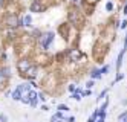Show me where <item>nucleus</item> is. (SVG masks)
<instances>
[{
	"label": "nucleus",
	"instance_id": "nucleus-1",
	"mask_svg": "<svg viewBox=\"0 0 127 122\" xmlns=\"http://www.w3.org/2000/svg\"><path fill=\"white\" fill-rule=\"evenodd\" d=\"M52 41H54V32H52V31L41 34V37H40V44H41L43 50H48L49 46L52 44Z\"/></svg>",
	"mask_w": 127,
	"mask_h": 122
},
{
	"label": "nucleus",
	"instance_id": "nucleus-2",
	"mask_svg": "<svg viewBox=\"0 0 127 122\" xmlns=\"http://www.w3.org/2000/svg\"><path fill=\"white\" fill-rule=\"evenodd\" d=\"M31 66H32V63H31L29 58H22V60L19 61V64H17V69H19V72H20L22 75H25L26 72L31 69Z\"/></svg>",
	"mask_w": 127,
	"mask_h": 122
},
{
	"label": "nucleus",
	"instance_id": "nucleus-3",
	"mask_svg": "<svg viewBox=\"0 0 127 122\" xmlns=\"http://www.w3.org/2000/svg\"><path fill=\"white\" fill-rule=\"evenodd\" d=\"M67 55H69V58L72 60V61H80L81 58H84V53L81 52L80 49H69L67 50Z\"/></svg>",
	"mask_w": 127,
	"mask_h": 122
},
{
	"label": "nucleus",
	"instance_id": "nucleus-4",
	"mask_svg": "<svg viewBox=\"0 0 127 122\" xmlns=\"http://www.w3.org/2000/svg\"><path fill=\"white\" fill-rule=\"evenodd\" d=\"M31 84L29 82H25V84H19L17 86V90H19V93L22 95V98L23 96H29V93H31Z\"/></svg>",
	"mask_w": 127,
	"mask_h": 122
},
{
	"label": "nucleus",
	"instance_id": "nucleus-5",
	"mask_svg": "<svg viewBox=\"0 0 127 122\" xmlns=\"http://www.w3.org/2000/svg\"><path fill=\"white\" fill-rule=\"evenodd\" d=\"M31 12H43V9H44V6H43V3L40 2V0H34V2L31 3Z\"/></svg>",
	"mask_w": 127,
	"mask_h": 122
},
{
	"label": "nucleus",
	"instance_id": "nucleus-6",
	"mask_svg": "<svg viewBox=\"0 0 127 122\" xmlns=\"http://www.w3.org/2000/svg\"><path fill=\"white\" fill-rule=\"evenodd\" d=\"M29 105L31 107H37L38 105V93L34 92V90H31V93H29Z\"/></svg>",
	"mask_w": 127,
	"mask_h": 122
},
{
	"label": "nucleus",
	"instance_id": "nucleus-7",
	"mask_svg": "<svg viewBox=\"0 0 127 122\" xmlns=\"http://www.w3.org/2000/svg\"><path fill=\"white\" fill-rule=\"evenodd\" d=\"M69 20L72 22V24L78 26V23H80V12L78 11H70L69 12Z\"/></svg>",
	"mask_w": 127,
	"mask_h": 122
},
{
	"label": "nucleus",
	"instance_id": "nucleus-8",
	"mask_svg": "<svg viewBox=\"0 0 127 122\" xmlns=\"http://www.w3.org/2000/svg\"><path fill=\"white\" fill-rule=\"evenodd\" d=\"M127 50L121 49L120 55H118V58H116V72H121V66H123V60H124V55H126Z\"/></svg>",
	"mask_w": 127,
	"mask_h": 122
},
{
	"label": "nucleus",
	"instance_id": "nucleus-9",
	"mask_svg": "<svg viewBox=\"0 0 127 122\" xmlns=\"http://www.w3.org/2000/svg\"><path fill=\"white\" fill-rule=\"evenodd\" d=\"M6 24L9 26V27H15V26H19V24H20V20H17V17H15V15H9V17H8Z\"/></svg>",
	"mask_w": 127,
	"mask_h": 122
},
{
	"label": "nucleus",
	"instance_id": "nucleus-10",
	"mask_svg": "<svg viewBox=\"0 0 127 122\" xmlns=\"http://www.w3.org/2000/svg\"><path fill=\"white\" fill-rule=\"evenodd\" d=\"M9 76H11L9 70H8V69H2V70H0V84L6 82V81H8V78H9Z\"/></svg>",
	"mask_w": 127,
	"mask_h": 122
},
{
	"label": "nucleus",
	"instance_id": "nucleus-11",
	"mask_svg": "<svg viewBox=\"0 0 127 122\" xmlns=\"http://www.w3.org/2000/svg\"><path fill=\"white\" fill-rule=\"evenodd\" d=\"M31 23H32V17H31L29 14H26L22 20H20V26H25V27H29Z\"/></svg>",
	"mask_w": 127,
	"mask_h": 122
},
{
	"label": "nucleus",
	"instance_id": "nucleus-12",
	"mask_svg": "<svg viewBox=\"0 0 127 122\" xmlns=\"http://www.w3.org/2000/svg\"><path fill=\"white\" fill-rule=\"evenodd\" d=\"M37 70H38L37 67H34V66H31V69H29L28 72H26L25 75H26V76H28L29 79H34L35 76H37Z\"/></svg>",
	"mask_w": 127,
	"mask_h": 122
},
{
	"label": "nucleus",
	"instance_id": "nucleus-13",
	"mask_svg": "<svg viewBox=\"0 0 127 122\" xmlns=\"http://www.w3.org/2000/svg\"><path fill=\"white\" fill-rule=\"evenodd\" d=\"M90 78H92L94 81H95V79H96V81H98V79H101V78H103V75H101V72H99V69H94L92 72H90Z\"/></svg>",
	"mask_w": 127,
	"mask_h": 122
},
{
	"label": "nucleus",
	"instance_id": "nucleus-14",
	"mask_svg": "<svg viewBox=\"0 0 127 122\" xmlns=\"http://www.w3.org/2000/svg\"><path fill=\"white\" fill-rule=\"evenodd\" d=\"M11 96H12V99H14V101H20V99H22V95L19 93V90H17V89L12 92V95H11Z\"/></svg>",
	"mask_w": 127,
	"mask_h": 122
},
{
	"label": "nucleus",
	"instance_id": "nucleus-15",
	"mask_svg": "<svg viewBox=\"0 0 127 122\" xmlns=\"http://www.w3.org/2000/svg\"><path fill=\"white\" fill-rule=\"evenodd\" d=\"M118 121H120V122H124V121H127V110H124L123 113H121L120 116H118Z\"/></svg>",
	"mask_w": 127,
	"mask_h": 122
},
{
	"label": "nucleus",
	"instance_id": "nucleus-16",
	"mask_svg": "<svg viewBox=\"0 0 127 122\" xmlns=\"http://www.w3.org/2000/svg\"><path fill=\"white\" fill-rule=\"evenodd\" d=\"M121 79H124V73H121V72H116V76H115V79H113V82L116 84L118 81H121Z\"/></svg>",
	"mask_w": 127,
	"mask_h": 122
},
{
	"label": "nucleus",
	"instance_id": "nucleus-17",
	"mask_svg": "<svg viewBox=\"0 0 127 122\" xmlns=\"http://www.w3.org/2000/svg\"><path fill=\"white\" fill-rule=\"evenodd\" d=\"M58 111H61V113H64V111H69V107L67 105H64V104H58Z\"/></svg>",
	"mask_w": 127,
	"mask_h": 122
},
{
	"label": "nucleus",
	"instance_id": "nucleus-18",
	"mask_svg": "<svg viewBox=\"0 0 127 122\" xmlns=\"http://www.w3.org/2000/svg\"><path fill=\"white\" fill-rule=\"evenodd\" d=\"M109 70H110V66H109V64H106V66H103V67L101 69H99V72H101V75H106Z\"/></svg>",
	"mask_w": 127,
	"mask_h": 122
},
{
	"label": "nucleus",
	"instance_id": "nucleus-19",
	"mask_svg": "<svg viewBox=\"0 0 127 122\" xmlns=\"http://www.w3.org/2000/svg\"><path fill=\"white\" fill-rule=\"evenodd\" d=\"M106 11H107V12H112V11H113V3H112V2H107V3H106Z\"/></svg>",
	"mask_w": 127,
	"mask_h": 122
},
{
	"label": "nucleus",
	"instance_id": "nucleus-20",
	"mask_svg": "<svg viewBox=\"0 0 127 122\" xmlns=\"http://www.w3.org/2000/svg\"><path fill=\"white\" fill-rule=\"evenodd\" d=\"M81 98H83V96H81V93H78V92L72 93V99H74V101H80Z\"/></svg>",
	"mask_w": 127,
	"mask_h": 122
},
{
	"label": "nucleus",
	"instance_id": "nucleus-21",
	"mask_svg": "<svg viewBox=\"0 0 127 122\" xmlns=\"http://www.w3.org/2000/svg\"><path fill=\"white\" fill-rule=\"evenodd\" d=\"M77 89H78V87L75 86V84H69V87H67V90H69L70 93H75V92H77Z\"/></svg>",
	"mask_w": 127,
	"mask_h": 122
},
{
	"label": "nucleus",
	"instance_id": "nucleus-22",
	"mask_svg": "<svg viewBox=\"0 0 127 122\" xmlns=\"http://www.w3.org/2000/svg\"><path fill=\"white\" fill-rule=\"evenodd\" d=\"M94 84H95V81H94V79L87 81V82H86V87H87V90H90V89H92V87H94Z\"/></svg>",
	"mask_w": 127,
	"mask_h": 122
},
{
	"label": "nucleus",
	"instance_id": "nucleus-23",
	"mask_svg": "<svg viewBox=\"0 0 127 122\" xmlns=\"http://www.w3.org/2000/svg\"><path fill=\"white\" fill-rule=\"evenodd\" d=\"M118 27H121V29H127V20H126V18L120 23V26H118Z\"/></svg>",
	"mask_w": 127,
	"mask_h": 122
},
{
	"label": "nucleus",
	"instance_id": "nucleus-24",
	"mask_svg": "<svg viewBox=\"0 0 127 122\" xmlns=\"http://www.w3.org/2000/svg\"><path fill=\"white\" fill-rule=\"evenodd\" d=\"M106 93H107V89H104V90H103V92H101V93H99V96H98V98H96V101H99V99H103V98H104V96H106Z\"/></svg>",
	"mask_w": 127,
	"mask_h": 122
},
{
	"label": "nucleus",
	"instance_id": "nucleus-25",
	"mask_svg": "<svg viewBox=\"0 0 127 122\" xmlns=\"http://www.w3.org/2000/svg\"><path fill=\"white\" fill-rule=\"evenodd\" d=\"M90 95H92V92H90V90H83V93H81V96H90Z\"/></svg>",
	"mask_w": 127,
	"mask_h": 122
},
{
	"label": "nucleus",
	"instance_id": "nucleus-26",
	"mask_svg": "<svg viewBox=\"0 0 127 122\" xmlns=\"http://www.w3.org/2000/svg\"><path fill=\"white\" fill-rule=\"evenodd\" d=\"M123 49L127 50V31H126V37H124V44H123Z\"/></svg>",
	"mask_w": 127,
	"mask_h": 122
},
{
	"label": "nucleus",
	"instance_id": "nucleus-27",
	"mask_svg": "<svg viewBox=\"0 0 127 122\" xmlns=\"http://www.w3.org/2000/svg\"><path fill=\"white\" fill-rule=\"evenodd\" d=\"M38 98H40V101H43V102H44V101L48 99V98H46V95H44V93H38Z\"/></svg>",
	"mask_w": 127,
	"mask_h": 122
},
{
	"label": "nucleus",
	"instance_id": "nucleus-28",
	"mask_svg": "<svg viewBox=\"0 0 127 122\" xmlns=\"http://www.w3.org/2000/svg\"><path fill=\"white\" fill-rule=\"evenodd\" d=\"M0 121H2V122H8V118H6V115H0Z\"/></svg>",
	"mask_w": 127,
	"mask_h": 122
},
{
	"label": "nucleus",
	"instance_id": "nucleus-29",
	"mask_svg": "<svg viewBox=\"0 0 127 122\" xmlns=\"http://www.w3.org/2000/svg\"><path fill=\"white\" fill-rule=\"evenodd\" d=\"M123 14L124 15H127V2L124 3V6H123Z\"/></svg>",
	"mask_w": 127,
	"mask_h": 122
},
{
	"label": "nucleus",
	"instance_id": "nucleus-30",
	"mask_svg": "<svg viewBox=\"0 0 127 122\" xmlns=\"http://www.w3.org/2000/svg\"><path fill=\"white\" fill-rule=\"evenodd\" d=\"M86 2H87V3H90V5H94V3H96V2H98V0H86Z\"/></svg>",
	"mask_w": 127,
	"mask_h": 122
},
{
	"label": "nucleus",
	"instance_id": "nucleus-31",
	"mask_svg": "<svg viewBox=\"0 0 127 122\" xmlns=\"http://www.w3.org/2000/svg\"><path fill=\"white\" fill-rule=\"evenodd\" d=\"M67 122H75V118H74V116H70V118H67Z\"/></svg>",
	"mask_w": 127,
	"mask_h": 122
},
{
	"label": "nucleus",
	"instance_id": "nucleus-32",
	"mask_svg": "<svg viewBox=\"0 0 127 122\" xmlns=\"http://www.w3.org/2000/svg\"><path fill=\"white\" fill-rule=\"evenodd\" d=\"M51 122H63V119H54V118H52Z\"/></svg>",
	"mask_w": 127,
	"mask_h": 122
},
{
	"label": "nucleus",
	"instance_id": "nucleus-33",
	"mask_svg": "<svg viewBox=\"0 0 127 122\" xmlns=\"http://www.w3.org/2000/svg\"><path fill=\"white\" fill-rule=\"evenodd\" d=\"M41 110H44V111H48V110H49V107H48V105H43V107H41Z\"/></svg>",
	"mask_w": 127,
	"mask_h": 122
},
{
	"label": "nucleus",
	"instance_id": "nucleus-34",
	"mask_svg": "<svg viewBox=\"0 0 127 122\" xmlns=\"http://www.w3.org/2000/svg\"><path fill=\"white\" fill-rule=\"evenodd\" d=\"M123 104H124V105H127V99H124V101H123Z\"/></svg>",
	"mask_w": 127,
	"mask_h": 122
},
{
	"label": "nucleus",
	"instance_id": "nucleus-35",
	"mask_svg": "<svg viewBox=\"0 0 127 122\" xmlns=\"http://www.w3.org/2000/svg\"><path fill=\"white\" fill-rule=\"evenodd\" d=\"M70 2H72V3H78V0H70Z\"/></svg>",
	"mask_w": 127,
	"mask_h": 122
},
{
	"label": "nucleus",
	"instance_id": "nucleus-36",
	"mask_svg": "<svg viewBox=\"0 0 127 122\" xmlns=\"http://www.w3.org/2000/svg\"><path fill=\"white\" fill-rule=\"evenodd\" d=\"M2 3H3V0H0V5H2Z\"/></svg>",
	"mask_w": 127,
	"mask_h": 122
}]
</instances>
